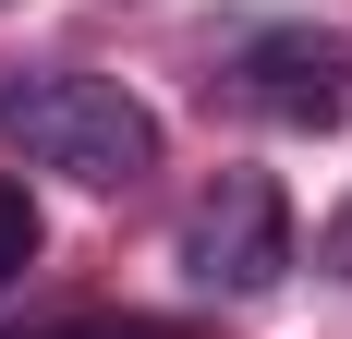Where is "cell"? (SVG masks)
Masks as SVG:
<instances>
[{
  "mask_svg": "<svg viewBox=\"0 0 352 339\" xmlns=\"http://www.w3.org/2000/svg\"><path fill=\"white\" fill-rule=\"evenodd\" d=\"M0 145H25L36 170H61L85 194H134L158 182V109L109 73H73V61H36V73H0Z\"/></svg>",
  "mask_w": 352,
  "mask_h": 339,
  "instance_id": "obj_1",
  "label": "cell"
},
{
  "mask_svg": "<svg viewBox=\"0 0 352 339\" xmlns=\"http://www.w3.org/2000/svg\"><path fill=\"white\" fill-rule=\"evenodd\" d=\"M170 267L195 279V291H219V303H255V291H280V267H292V194L267 182V170H219L207 194L182 206Z\"/></svg>",
  "mask_w": 352,
  "mask_h": 339,
  "instance_id": "obj_2",
  "label": "cell"
},
{
  "mask_svg": "<svg viewBox=\"0 0 352 339\" xmlns=\"http://www.w3.org/2000/svg\"><path fill=\"white\" fill-rule=\"evenodd\" d=\"M219 97L255 109V121H292V134H328L352 109V36H328V25H255L243 49H231V73H219Z\"/></svg>",
  "mask_w": 352,
  "mask_h": 339,
  "instance_id": "obj_3",
  "label": "cell"
},
{
  "mask_svg": "<svg viewBox=\"0 0 352 339\" xmlns=\"http://www.w3.org/2000/svg\"><path fill=\"white\" fill-rule=\"evenodd\" d=\"M36 242H49V218H36V194L12 182V170H0V291L36 267Z\"/></svg>",
  "mask_w": 352,
  "mask_h": 339,
  "instance_id": "obj_4",
  "label": "cell"
},
{
  "mask_svg": "<svg viewBox=\"0 0 352 339\" xmlns=\"http://www.w3.org/2000/svg\"><path fill=\"white\" fill-rule=\"evenodd\" d=\"M316 267H328V279H352V194H340V218L316 231Z\"/></svg>",
  "mask_w": 352,
  "mask_h": 339,
  "instance_id": "obj_5",
  "label": "cell"
},
{
  "mask_svg": "<svg viewBox=\"0 0 352 339\" xmlns=\"http://www.w3.org/2000/svg\"><path fill=\"white\" fill-rule=\"evenodd\" d=\"M109 339H182V327H109Z\"/></svg>",
  "mask_w": 352,
  "mask_h": 339,
  "instance_id": "obj_6",
  "label": "cell"
},
{
  "mask_svg": "<svg viewBox=\"0 0 352 339\" xmlns=\"http://www.w3.org/2000/svg\"><path fill=\"white\" fill-rule=\"evenodd\" d=\"M49 339H109V327H49Z\"/></svg>",
  "mask_w": 352,
  "mask_h": 339,
  "instance_id": "obj_7",
  "label": "cell"
}]
</instances>
